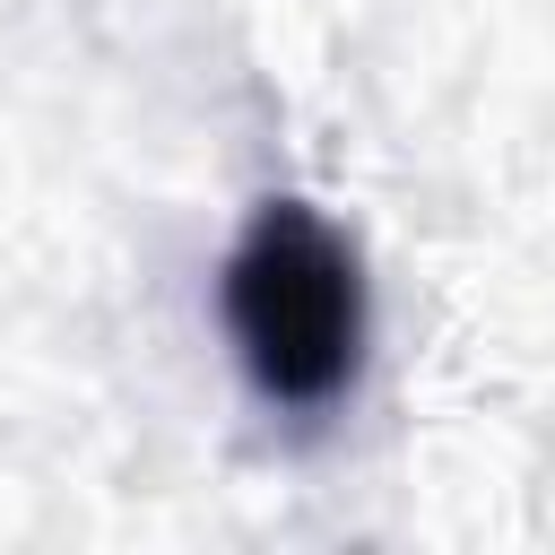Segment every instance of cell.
Listing matches in <instances>:
<instances>
[{"label":"cell","mask_w":555,"mask_h":555,"mask_svg":"<svg viewBox=\"0 0 555 555\" xmlns=\"http://www.w3.org/2000/svg\"><path fill=\"white\" fill-rule=\"evenodd\" d=\"M234 364L269 408H330L364 373V260L312 199H260L217 269Z\"/></svg>","instance_id":"1"}]
</instances>
